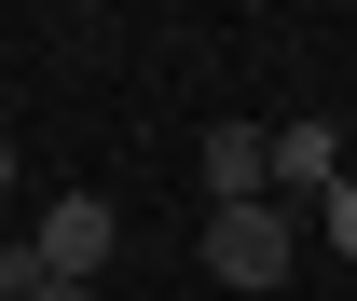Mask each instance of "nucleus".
Wrapping results in <instances>:
<instances>
[{"mask_svg": "<svg viewBox=\"0 0 357 301\" xmlns=\"http://www.w3.org/2000/svg\"><path fill=\"white\" fill-rule=\"evenodd\" d=\"M344 178H357V165H344V137H330V124H275V206H289V219H316Z\"/></svg>", "mask_w": 357, "mask_h": 301, "instance_id": "nucleus-3", "label": "nucleus"}, {"mask_svg": "<svg viewBox=\"0 0 357 301\" xmlns=\"http://www.w3.org/2000/svg\"><path fill=\"white\" fill-rule=\"evenodd\" d=\"M0 192H14V137H0Z\"/></svg>", "mask_w": 357, "mask_h": 301, "instance_id": "nucleus-7", "label": "nucleus"}, {"mask_svg": "<svg viewBox=\"0 0 357 301\" xmlns=\"http://www.w3.org/2000/svg\"><path fill=\"white\" fill-rule=\"evenodd\" d=\"M42 301H96V288H55V274H42Z\"/></svg>", "mask_w": 357, "mask_h": 301, "instance_id": "nucleus-6", "label": "nucleus"}, {"mask_svg": "<svg viewBox=\"0 0 357 301\" xmlns=\"http://www.w3.org/2000/svg\"><path fill=\"white\" fill-rule=\"evenodd\" d=\"M316 247H330V260H357V178L330 192V206H316Z\"/></svg>", "mask_w": 357, "mask_h": 301, "instance_id": "nucleus-5", "label": "nucleus"}, {"mask_svg": "<svg viewBox=\"0 0 357 301\" xmlns=\"http://www.w3.org/2000/svg\"><path fill=\"white\" fill-rule=\"evenodd\" d=\"M289 260H303V219L275 206H206V274H220V288H275V274H289Z\"/></svg>", "mask_w": 357, "mask_h": 301, "instance_id": "nucleus-1", "label": "nucleus"}, {"mask_svg": "<svg viewBox=\"0 0 357 301\" xmlns=\"http://www.w3.org/2000/svg\"><path fill=\"white\" fill-rule=\"evenodd\" d=\"M28 260H42L55 288H96V260H110V192H55L28 219Z\"/></svg>", "mask_w": 357, "mask_h": 301, "instance_id": "nucleus-2", "label": "nucleus"}, {"mask_svg": "<svg viewBox=\"0 0 357 301\" xmlns=\"http://www.w3.org/2000/svg\"><path fill=\"white\" fill-rule=\"evenodd\" d=\"M275 192V124H206V206H261Z\"/></svg>", "mask_w": 357, "mask_h": 301, "instance_id": "nucleus-4", "label": "nucleus"}]
</instances>
